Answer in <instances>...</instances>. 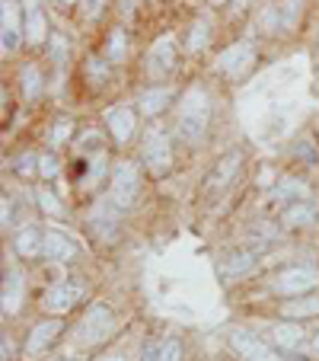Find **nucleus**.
I'll use <instances>...</instances> for the list:
<instances>
[{
	"instance_id": "1",
	"label": "nucleus",
	"mask_w": 319,
	"mask_h": 361,
	"mask_svg": "<svg viewBox=\"0 0 319 361\" xmlns=\"http://www.w3.org/2000/svg\"><path fill=\"white\" fill-rule=\"evenodd\" d=\"M211 125V99L201 87H192L182 93L176 106V135L185 144H198Z\"/></svg>"
},
{
	"instance_id": "2",
	"label": "nucleus",
	"mask_w": 319,
	"mask_h": 361,
	"mask_svg": "<svg viewBox=\"0 0 319 361\" xmlns=\"http://www.w3.org/2000/svg\"><path fill=\"white\" fill-rule=\"evenodd\" d=\"M319 285V269L316 266H291L281 269L272 281H268V291L278 294V298H304L313 294Z\"/></svg>"
},
{
	"instance_id": "3",
	"label": "nucleus",
	"mask_w": 319,
	"mask_h": 361,
	"mask_svg": "<svg viewBox=\"0 0 319 361\" xmlns=\"http://www.w3.org/2000/svg\"><path fill=\"white\" fill-rule=\"evenodd\" d=\"M112 326H115L112 307L109 304H93L87 314L80 317V323L74 326V342L77 345H99V342L109 339Z\"/></svg>"
},
{
	"instance_id": "4",
	"label": "nucleus",
	"mask_w": 319,
	"mask_h": 361,
	"mask_svg": "<svg viewBox=\"0 0 319 361\" xmlns=\"http://www.w3.org/2000/svg\"><path fill=\"white\" fill-rule=\"evenodd\" d=\"M80 300H83L80 281H55V285H48L45 294H42V310H48L51 317H61L68 310H74Z\"/></svg>"
},
{
	"instance_id": "5",
	"label": "nucleus",
	"mask_w": 319,
	"mask_h": 361,
	"mask_svg": "<svg viewBox=\"0 0 319 361\" xmlns=\"http://www.w3.org/2000/svg\"><path fill=\"white\" fill-rule=\"evenodd\" d=\"M137 189H141V183H137V166L135 164H115L112 179H109V202L125 212V208L135 204Z\"/></svg>"
},
{
	"instance_id": "6",
	"label": "nucleus",
	"mask_w": 319,
	"mask_h": 361,
	"mask_svg": "<svg viewBox=\"0 0 319 361\" xmlns=\"http://www.w3.org/2000/svg\"><path fill=\"white\" fill-rule=\"evenodd\" d=\"M144 164L150 166L154 173H166L173 166V144L166 137L163 128H147L144 135Z\"/></svg>"
},
{
	"instance_id": "7",
	"label": "nucleus",
	"mask_w": 319,
	"mask_h": 361,
	"mask_svg": "<svg viewBox=\"0 0 319 361\" xmlns=\"http://www.w3.org/2000/svg\"><path fill=\"white\" fill-rule=\"evenodd\" d=\"M23 35V20H20V0H0V48L4 55H13Z\"/></svg>"
},
{
	"instance_id": "8",
	"label": "nucleus",
	"mask_w": 319,
	"mask_h": 361,
	"mask_svg": "<svg viewBox=\"0 0 319 361\" xmlns=\"http://www.w3.org/2000/svg\"><path fill=\"white\" fill-rule=\"evenodd\" d=\"M230 345L243 361H284L272 345H268V342H262L258 336H252L249 329H233Z\"/></svg>"
},
{
	"instance_id": "9",
	"label": "nucleus",
	"mask_w": 319,
	"mask_h": 361,
	"mask_svg": "<svg viewBox=\"0 0 319 361\" xmlns=\"http://www.w3.org/2000/svg\"><path fill=\"white\" fill-rule=\"evenodd\" d=\"M249 68H252V45L249 42H233V45H227L218 55V61H214V71L230 77V80L243 77Z\"/></svg>"
},
{
	"instance_id": "10",
	"label": "nucleus",
	"mask_w": 319,
	"mask_h": 361,
	"mask_svg": "<svg viewBox=\"0 0 319 361\" xmlns=\"http://www.w3.org/2000/svg\"><path fill=\"white\" fill-rule=\"evenodd\" d=\"M173 68H176V45H173V39L170 35H166V39H156L147 55V74L154 77V80H163Z\"/></svg>"
},
{
	"instance_id": "11",
	"label": "nucleus",
	"mask_w": 319,
	"mask_h": 361,
	"mask_svg": "<svg viewBox=\"0 0 319 361\" xmlns=\"http://www.w3.org/2000/svg\"><path fill=\"white\" fill-rule=\"evenodd\" d=\"M61 320L58 317H51V320H42L35 323L32 329H29L26 336V358H35V355H42L48 345H55V339L61 336Z\"/></svg>"
},
{
	"instance_id": "12",
	"label": "nucleus",
	"mask_w": 319,
	"mask_h": 361,
	"mask_svg": "<svg viewBox=\"0 0 319 361\" xmlns=\"http://www.w3.org/2000/svg\"><path fill=\"white\" fill-rule=\"evenodd\" d=\"M106 125H109V135L115 144H128L137 131V116L131 106H115V109L106 112Z\"/></svg>"
},
{
	"instance_id": "13",
	"label": "nucleus",
	"mask_w": 319,
	"mask_h": 361,
	"mask_svg": "<svg viewBox=\"0 0 319 361\" xmlns=\"http://www.w3.org/2000/svg\"><path fill=\"white\" fill-rule=\"evenodd\" d=\"M118 212H122V208H112V202H96L89 218H87L89 231L99 233L102 240H112L118 231Z\"/></svg>"
},
{
	"instance_id": "14",
	"label": "nucleus",
	"mask_w": 319,
	"mask_h": 361,
	"mask_svg": "<svg viewBox=\"0 0 319 361\" xmlns=\"http://www.w3.org/2000/svg\"><path fill=\"white\" fill-rule=\"evenodd\" d=\"M239 164H243V154L239 150H230V154H224V157L218 160V166L211 170V176L204 179V185H208V192H214V189H224V185H230L233 179H237V173H239Z\"/></svg>"
},
{
	"instance_id": "15",
	"label": "nucleus",
	"mask_w": 319,
	"mask_h": 361,
	"mask_svg": "<svg viewBox=\"0 0 319 361\" xmlns=\"http://www.w3.org/2000/svg\"><path fill=\"white\" fill-rule=\"evenodd\" d=\"M42 256L51 262H70V259H77V243L70 237H64L61 231H45Z\"/></svg>"
},
{
	"instance_id": "16",
	"label": "nucleus",
	"mask_w": 319,
	"mask_h": 361,
	"mask_svg": "<svg viewBox=\"0 0 319 361\" xmlns=\"http://www.w3.org/2000/svg\"><path fill=\"white\" fill-rule=\"evenodd\" d=\"M268 336H272V342L278 348H284V352H300L306 342V333L297 326V320H281L275 323L272 329H268Z\"/></svg>"
},
{
	"instance_id": "17",
	"label": "nucleus",
	"mask_w": 319,
	"mask_h": 361,
	"mask_svg": "<svg viewBox=\"0 0 319 361\" xmlns=\"http://www.w3.org/2000/svg\"><path fill=\"white\" fill-rule=\"evenodd\" d=\"M310 185L304 183V179H297V176H284L281 183H275V189H272V198L275 202H287V204H294V202H310Z\"/></svg>"
},
{
	"instance_id": "18",
	"label": "nucleus",
	"mask_w": 319,
	"mask_h": 361,
	"mask_svg": "<svg viewBox=\"0 0 319 361\" xmlns=\"http://www.w3.org/2000/svg\"><path fill=\"white\" fill-rule=\"evenodd\" d=\"M42 243H45V233H42L35 224L20 227V231H16V237H13V250L20 252L23 259H35V256L42 252Z\"/></svg>"
},
{
	"instance_id": "19",
	"label": "nucleus",
	"mask_w": 319,
	"mask_h": 361,
	"mask_svg": "<svg viewBox=\"0 0 319 361\" xmlns=\"http://www.w3.org/2000/svg\"><path fill=\"white\" fill-rule=\"evenodd\" d=\"M170 99H173V93L166 87H150V90H141V93H137V109H141V116L154 118L170 106Z\"/></svg>"
},
{
	"instance_id": "20",
	"label": "nucleus",
	"mask_w": 319,
	"mask_h": 361,
	"mask_svg": "<svg viewBox=\"0 0 319 361\" xmlns=\"http://www.w3.org/2000/svg\"><path fill=\"white\" fill-rule=\"evenodd\" d=\"M23 300V275L16 269H7L4 272V294H0V304H4V314H16Z\"/></svg>"
},
{
	"instance_id": "21",
	"label": "nucleus",
	"mask_w": 319,
	"mask_h": 361,
	"mask_svg": "<svg viewBox=\"0 0 319 361\" xmlns=\"http://www.w3.org/2000/svg\"><path fill=\"white\" fill-rule=\"evenodd\" d=\"M319 314V294H304V298H287L281 304V317L284 320H304V317Z\"/></svg>"
},
{
	"instance_id": "22",
	"label": "nucleus",
	"mask_w": 319,
	"mask_h": 361,
	"mask_svg": "<svg viewBox=\"0 0 319 361\" xmlns=\"http://www.w3.org/2000/svg\"><path fill=\"white\" fill-rule=\"evenodd\" d=\"M23 35H26V42L32 48L45 45V42L51 39L48 23H45V13H42V10H29V13H26V20H23Z\"/></svg>"
},
{
	"instance_id": "23",
	"label": "nucleus",
	"mask_w": 319,
	"mask_h": 361,
	"mask_svg": "<svg viewBox=\"0 0 319 361\" xmlns=\"http://www.w3.org/2000/svg\"><path fill=\"white\" fill-rule=\"evenodd\" d=\"M316 208H313L310 202H294V204H287L284 208V214H281V224L284 227H310V224H316Z\"/></svg>"
},
{
	"instance_id": "24",
	"label": "nucleus",
	"mask_w": 319,
	"mask_h": 361,
	"mask_svg": "<svg viewBox=\"0 0 319 361\" xmlns=\"http://www.w3.org/2000/svg\"><path fill=\"white\" fill-rule=\"evenodd\" d=\"M252 269H256V252L252 250H243V252H233V256H227L224 262H220V275L224 279H239V275H249Z\"/></svg>"
},
{
	"instance_id": "25",
	"label": "nucleus",
	"mask_w": 319,
	"mask_h": 361,
	"mask_svg": "<svg viewBox=\"0 0 319 361\" xmlns=\"http://www.w3.org/2000/svg\"><path fill=\"white\" fill-rule=\"evenodd\" d=\"M106 173H109V157H106V150H96V154H89L87 160V173H83V189H96V185L106 179Z\"/></svg>"
},
{
	"instance_id": "26",
	"label": "nucleus",
	"mask_w": 319,
	"mask_h": 361,
	"mask_svg": "<svg viewBox=\"0 0 319 361\" xmlns=\"http://www.w3.org/2000/svg\"><path fill=\"white\" fill-rule=\"evenodd\" d=\"M125 58H128V35H125V29H112L106 39V61L122 64Z\"/></svg>"
},
{
	"instance_id": "27",
	"label": "nucleus",
	"mask_w": 319,
	"mask_h": 361,
	"mask_svg": "<svg viewBox=\"0 0 319 361\" xmlns=\"http://www.w3.org/2000/svg\"><path fill=\"white\" fill-rule=\"evenodd\" d=\"M20 87H23V96H26V99H39L45 80H42V71L35 68V64H23L20 68Z\"/></svg>"
},
{
	"instance_id": "28",
	"label": "nucleus",
	"mask_w": 319,
	"mask_h": 361,
	"mask_svg": "<svg viewBox=\"0 0 319 361\" xmlns=\"http://www.w3.org/2000/svg\"><path fill=\"white\" fill-rule=\"evenodd\" d=\"M208 39H211L208 20H195L192 23V29H189V35H185V48H189V55H198V51L208 45Z\"/></svg>"
},
{
	"instance_id": "29",
	"label": "nucleus",
	"mask_w": 319,
	"mask_h": 361,
	"mask_svg": "<svg viewBox=\"0 0 319 361\" xmlns=\"http://www.w3.org/2000/svg\"><path fill=\"white\" fill-rule=\"evenodd\" d=\"M35 202H39V208H42L45 214H51V218H61V214H64V204L58 202L55 192L39 189V192H35Z\"/></svg>"
},
{
	"instance_id": "30",
	"label": "nucleus",
	"mask_w": 319,
	"mask_h": 361,
	"mask_svg": "<svg viewBox=\"0 0 319 361\" xmlns=\"http://www.w3.org/2000/svg\"><path fill=\"white\" fill-rule=\"evenodd\" d=\"M70 137H74V122H70V118H58V122L51 125V135H48V144H55V147H61V144H68Z\"/></svg>"
},
{
	"instance_id": "31",
	"label": "nucleus",
	"mask_w": 319,
	"mask_h": 361,
	"mask_svg": "<svg viewBox=\"0 0 319 361\" xmlns=\"http://www.w3.org/2000/svg\"><path fill=\"white\" fill-rule=\"evenodd\" d=\"M68 39H64L61 32H51V39H48V55H51V61L55 64H61V61H68Z\"/></svg>"
},
{
	"instance_id": "32",
	"label": "nucleus",
	"mask_w": 319,
	"mask_h": 361,
	"mask_svg": "<svg viewBox=\"0 0 319 361\" xmlns=\"http://www.w3.org/2000/svg\"><path fill=\"white\" fill-rule=\"evenodd\" d=\"M258 29H262V32H275V29H281L278 7H262V13H258Z\"/></svg>"
},
{
	"instance_id": "33",
	"label": "nucleus",
	"mask_w": 319,
	"mask_h": 361,
	"mask_svg": "<svg viewBox=\"0 0 319 361\" xmlns=\"http://www.w3.org/2000/svg\"><path fill=\"white\" fill-rule=\"evenodd\" d=\"M160 361H182V342L160 339Z\"/></svg>"
},
{
	"instance_id": "34",
	"label": "nucleus",
	"mask_w": 319,
	"mask_h": 361,
	"mask_svg": "<svg viewBox=\"0 0 319 361\" xmlns=\"http://www.w3.org/2000/svg\"><path fill=\"white\" fill-rule=\"evenodd\" d=\"M58 170H61V164H58L55 154H39V176L42 179H55Z\"/></svg>"
},
{
	"instance_id": "35",
	"label": "nucleus",
	"mask_w": 319,
	"mask_h": 361,
	"mask_svg": "<svg viewBox=\"0 0 319 361\" xmlns=\"http://www.w3.org/2000/svg\"><path fill=\"white\" fill-rule=\"evenodd\" d=\"M16 173H20V176H35V173H39V154H20Z\"/></svg>"
},
{
	"instance_id": "36",
	"label": "nucleus",
	"mask_w": 319,
	"mask_h": 361,
	"mask_svg": "<svg viewBox=\"0 0 319 361\" xmlns=\"http://www.w3.org/2000/svg\"><path fill=\"white\" fill-rule=\"evenodd\" d=\"M284 4L287 7L281 10V29H291L300 16V0H284Z\"/></svg>"
},
{
	"instance_id": "37",
	"label": "nucleus",
	"mask_w": 319,
	"mask_h": 361,
	"mask_svg": "<svg viewBox=\"0 0 319 361\" xmlns=\"http://www.w3.org/2000/svg\"><path fill=\"white\" fill-rule=\"evenodd\" d=\"M106 74H109V68H106L99 58H89V61H87V77H89V80L102 83V80H106Z\"/></svg>"
},
{
	"instance_id": "38",
	"label": "nucleus",
	"mask_w": 319,
	"mask_h": 361,
	"mask_svg": "<svg viewBox=\"0 0 319 361\" xmlns=\"http://www.w3.org/2000/svg\"><path fill=\"white\" fill-rule=\"evenodd\" d=\"M102 13V0H83V16L87 20H96Z\"/></svg>"
},
{
	"instance_id": "39",
	"label": "nucleus",
	"mask_w": 319,
	"mask_h": 361,
	"mask_svg": "<svg viewBox=\"0 0 319 361\" xmlns=\"http://www.w3.org/2000/svg\"><path fill=\"white\" fill-rule=\"evenodd\" d=\"M141 361H160V342H147L141 352Z\"/></svg>"
},
{
	"instance_id": "40",
	"label": "nucleus",
	"mask_w": 319,
	"mask_h": 361,
	"mask_svg": "<svg viewBox=\"0 0 319 361\" xmlns=\"http://www.w3.org/2000/svg\"><path fill=\"white\" fill-rule=\"evenodd\" d=\"M272 179H275V173H272V170H262V173H258V185H262V189H268V185H275Z\"/></svg>"
},
{
	"instance_id": "41",
	"label": "nucleus",
	"mask_w": 319,
	"mask_h": 361,
	"mask_svg": "<svg viewBox=\"0 0 319 361\" xmlns=\"http://www.w3.org/2000/svg\"><path fill=\"white\" fill-rule=\"evenodd\" d=\"M0 221H4V231L10 227V202L4 198V204H0Z\"/></svg>"
},
{
	"instance_id": "42",
	"label": "nucleus",
	"mask_w": 319,
	"mask_h": 361,
	"mask_svg": "<svg viewBox=\"0 0 319 361\" xmlns=\"http://www.w3.org/2000/svg\"><path fill=\"white\" fill-rule=\"evenodd\" d=\"M20 4H23V10H26V13H29V10H39V0H20Z\"/></svg>"
},
{
	"instance_id": "43",
	"label": "nucleus",
	"mask_w": 319,
	"mask_h": 361,
	"mask_svg": "<svg viewBox=\"0 0 319 361\" xmlns=\"http://www.w3.org/2000/svg\"><path fill=\"white\" fill-rule=\"evenodd\" d=\"M96 361H128L125 355H102V358H96Z\"/></svg>"
},
{
	"instance_id": "44",
	"label": "nucleus",
	"mask_w": 319,
	"mask_h": 361,
	"mask_svg": "<svg viewBox=\"0 0 319 361\" xmlns=\"http://www.w3.org/2000/svg\"><path fill=\"white\" fill-rule=\"evenodd\" d=\"M310 352H313V355H316V358H319V333L313 336V342H310Z\"/></svg>"
},
{
	"instance_id": "45",
	"label": "nucleus",
	"mask_w": 319,
	"mask_h": 361,
	"mask_svg": "<svg viewBox=\"0 0 319 361\" xmlns=\"http://www.w3.org/2000/svg\"><path fill=\"white\" fill-rule=\"evenodd\" d=\"M211 4H214V7H220V4H227V0H211Z\"/></svg>"
},
{
	"instance_id": "46",
	"label": "nucleus",
	"mask_w": 319,
	"mask_h": 361,
	"mask_svg": "<svg viewBox=\"0 0 319 361\" xmlns=\"http://www.w3.org/2000/svg\"><path fill=\"white\" fill-rule=\"evenodd\" d=\"M64 4H77V0H64Z\"/></svg>"
}]
</instances>
